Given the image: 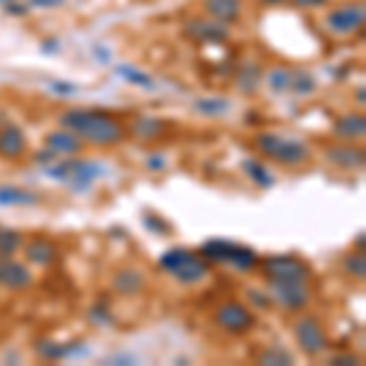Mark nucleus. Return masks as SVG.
<instances>
[{
  "label": "nucleus",
  "instance_id": "1",
  "mask_svg": "<svg viewBox=\"0 0 366 366\" xmlns=\"http://www.w3.org/2000/svg\"><path fill=\"white\" fill-rule=\"evenodd\" d=\"M59 127L71 130L81 142L93 147H115L127 135V127L100 107H69L59 117Z\"/></svg>",
  "mask_w": 366,
  "mask_h": 366
},
{
  "label": "nucleus",
  "instance_id": "2",
  "mask_svg": "<svg viewBox=\"0 0 366 366\" xmlns=\"http://www.w3.org/2000/svg\"><path fill=\"white\" fill-rule=\"evenodd\" d=\"M159 269L166 276H171L178 286L193 288L208 281L213 264L200 251L185 249V247H171V249L159 256Z\"/></svg>",
  "mask_w": 366,
  "mask_h": 366
},
{
  "label": "nucleus",
  "instance_id": "3",
  "mask_svg": "<svg viewBox=\"0 0 366 366\" xmlns=\"http://www.w3.org/2000/svg\"><path fill=\"white\" fill-rule=\"evenodd\" d=\"M256 152L264 159L286 169H301L313 159V147L298 137H286L278 132H259L254 137Z\"/></svg>",
  "mask_w": 366,
  "mask_h": 366
},
{
  "label": "nucleus",
  "instance_id": "4",
  "mask_svg": "<svg viewBox=\"0 0 366 366\" xmlns=\"http://www.w3.org/2000/svg\"><path fill=\"white\" fill-rule=\"evenodd\" d=\"M198 251L210 264H220L225 269L237 271V274H251L259 266V254L249 244H242V242L213 237V240H205Z\"/></svg>",
  "mask_w": 366,
  "mask_h": 366
},
{
  "label": "nucleus",
  "instance_id": "5",
  "mask_svg": "<svg viewBox=\"0 0 366 366\" xmlns=\"http://www.w3.org/2000/svg\"><path fill=\"white\" fill-rule=\"evenodd\" d=\"M44 176L56 183H66L71 193H86L100 176H105V166L100 162L64 157V162H54L44 166Z\"/></svg>",
  "mask_w": 366,
  "mask_h": 366
},
{
  "label": "nucleus",
  "instance_id": "6",
  "mask_svg": "<svg viewBox=\"0 0 366 366\" xmlns=\"http://www.w3.org/2000/svg\"><path fill=\"white\" fill-rule=\"evenodd\" d=\"M366 25V10L364 3H339L325 15V30L332 37H354L364 30Z\"/></svg>",
  "mask_w": 366,
  "mask_h": 366
},
{
  "label": "nucleus",
  "instance_id": "7",
  "mask_svg": "<svg viewBox=\"0 0 366 366\" xmlns=\"http://www.w3.org/2000/svg\"><path fill=\"white\" fill-rule=\"evenodd\" d=\"M256 269L261 271V276L266 281H301V283H311L313 269L306 264L303 259L293 254H278V256H266V259H259V266Z\"/></svg>",
  "mask_w": 366,
  "mask_h": 366
},
{
  "label": "nucleus",
  "instance_id": "8",
  "mask_svg": "<svg viewBox=\"0 0 366 366\" xmlns=\"http://www.w3.org/2000/svg\"><path fill=\"white\" fill-rule=\"evenodd\" d=\"M293 337H296L301 352L306 354V357H311V359L320 357V354H325L329 349L327 332H325L322 322L318 320V318H313V315L298 318L296 325H293Z\"/></svg>",
  "mask_w": 366,
  "mask_h": 366
},
{
  "label": "nucleus",
  "instance_id": "9",
  "mask_svg": "<svg viewBox=\"0 0 366 366\" xmlns=\"http://www.w3.org/2000/svg\"><path fill=\"white\" fill-rule=\"evenodd\" d=\"M266 291H269L274 306L283 308L288 313H303L311 306V286L301 281H266Z\"/></svg>",
  "mask_w": 366,
  "mask_h": 366
},
{
  "label": "nucleus",
  "instance_id": "10",
  "mask_svg": "<svg viewBox=\"0 0 366 366\" xmlns=\"http://www.w3.org/2000/svg\"><path fill=\"white\" fill-rule=\"evenodd\" d=\"M215 325L230 334H247L256 327V315L242 301H228L215 311Z\"/></svg>",
  "mask_w": 366,
  "mask_h": 366
},
{
  "label": "nucleus",
  "instance_id": "11",
  "mask_svg": "<svg viewBox=\"0 0 366 366\" xmlns=\"http://www.w3.org/2000/svg\"><path fill=\"white\" fill-rule=\"evenodd\" d=\"M183 34L193 39L195 44H225L230 39L228 25L215 22V20H200L193 18L183 25Z\"/></svg>",
  "mask_w": 366,
  "mask_h": 366
},
{
  "label": "nucleus",
  "instance_id": "12",
  "mask_svg": "<svg viewBox=\"0 0 366 366\" xmlns=\"http://www.w3.org/2000/svg\"><path fill=\"white\" fill-rule=\"evenodd\" d=\"M34 283V274L30 266L15 261L13 256H0V288L13 293L27 291Z\"/></svg>",
  "mask_w": 366,
  "mask_h": 366
},
{
  "label": "nucleus",
  "instance_id": "13",
  "mask_svg": "<svg viewBox=\"0 0 366 366\" xmlns=\"http://www.w3.org/2000/svg\"><path fill=\"white\" fill-rule=\"evenodd\" d=\"M30 154V142L27 135L20 125L15 122H3L0 125V157L8 162H20Z\"/></svg>",
  "mask_w": 366,
  "mask_h": 366
},
{
  "label": "nucleus",
  "instance_id": "14",
  "mask_svg": "<svg viewBox=\"0 0 366 366\" xmlns=\"http://www.w3.org/2000/svg\"><path fill=\"white\" fill-rule=\"evenodd\" d=\"M325 159L339 171H359V169H364V149L357 147L354 142L325 147Z\"/></svg>",
  "mask_w": 366,
  "mask_h": 366
},
{
  "label": "nucleus",
  "instance_id": "15",
  "mask_svg": "<svg viewBox=\"0 0 366 366\" xmlns=\"http://www.w3.org/2000/svg\"><path fill=\"white\" fill-rule=\"evenodd\" d=\"M37 354L46 362H61V359H79V357H86L91 352L89 349V342L86 339H74V342H37Z\"/></svg>",
  "mask_w": 366,
  "mask_h": 366
},
{
  "label": "nucleus",
  "instance_id": "16",
  "mask_svg": "<svg viewBox=\"0 0 366 366\" xmlns=\"http://www.w3.org/2000/svg\"><path fill=\"white\" fill-rule=\"evenodd\" d=\"M110 286L117 296L135 298L144 291V286H147V276H144L137 266H122V269H117L115 274H112Z\"/></svg>",
  "mask_w": 366,
  "mask_h": 366
},
{
  "label": "nucleus",
  "instance_id": "17",
  "mask_svg": "<svg viewBox=\"0 0 366 366\" xmlns=\"http://www.w3.org/2000/svg\"><path fill=\"white\" fill-rule=\"evenodd\" d=\"M25 259L30 266H37V269H46L56 261V244L46 237H32V240H25L22 244Z\"/></svg>",
  "mask_w": 366,
  "mask_h": 366
},
{
  "label": "nucleus",
  "instance_id": "18",
  "mask_svg": "<svg viewBox=\"0 0 366 366\" xmlns=\"http://www.w3.org/2000/svg\"><path fill=\"white\" fill-rule=\"evenodd\" d=\"M44 147L54 152L56 157H79L84 152V142L74 135L71 130H54L44 137Z\"/></svg>",
  "mask_w": 366,
  "mask_h": 366
},
{
  "label": "nucleus",
  "instance_id": "19",
  "mask_svg": "<svg viewBox=\"0 0 366 366\" xmlns=\"http://www.w3.org/2000/svg\"><path fill=\"white\" fill-rule=\"evenodd\" d=\"M332 135L342 142H362L366 135V117L362 112H347V115H339L332 125Z\"/></svg>",
  "mask_w": 366,
  "mask_h": 366
},
{
  "label": "nucleus",
  "instance_id": "20",
  "mask_svg": "<svg viewBox=\"0 0 366 366\" xmlns=\"http://www.w3.org/2000/svg\"><path fill=\"white\" fill-rule=\"evenodd\" d=\"M203 10L210 20L223 25H235L242 20V0H203Z\"/></svg>",
  "mask_w": 366,
  "mask_h": 366
},
{
  "label": "nucleus",
  "instance_id": "21",
  "mask_svg": "<svg viewBox=\"0 0 366 366\" xmlns=\"http://www.w3.org/2000/svg\"><path fill=\"white\" fill-rule=\"evenodd\" d=\"M39 203V195L22 185H0V208H32Z\"/></svg>",
  "mask_w": 366,
  "mask_h": 366
},
{
  "label": "nucleus",
  "instance_id": "22",
  "mask_svg": "<svg viewBox=\"0 0 366 366\" xmlns=\"http://www.w3.org/2000/svg\"><path fill=\"white\" fill-rule=\"evenodd\" d=\"M242 171H244V176L249 178L256 188H271V185L276 183V176L271 174V169L266 166L264 162H259V159H244V162H242Z\"/></svg>",
  "mask_w": 366,
  "mask_h": 366
},
{
  "label": "nucleus",
  "instance_id": "23",
  "mask_svg": "<svg viewBox=\"0 0 366 366\" xmlns=\"http://www.w3.org/2000/svg\"><path fill=\"white\" fill-rule=\"evenodd\" d=\"M164 122L159 120V117H149V115H144V117H137L135 120V125L130 127L132 130V135H135L137 139H142V142H157L159 137L164 135Z\"/></svg>",
  "mask_w": 366,
  "mask_h": 366
},
{
  "label": "nucleus",
  "instance_id": "24",
  "mask_svg": "<svg viewBox=\"0 0 366 366\" xmlns=\"http://www.w3.org/2000/svg\"><path fill=\"white\" fill-rule=\"evenodd\" d=\"M193 107L195 112L203 117H225L232 110V103L228 98L213 96V98H198V100L193 103Z\"/></svg>",
  "mask_w": 366,
  "mask_h": 366
},
{
  "label": "nucleus",
  "instance_id": "25",
  "mask_svg": "<svg viewBox=\"0 0 366 366\" xmlns=\"http://www.w3.org/2000/svg\"><path fill=\"white\" fill-rule=\"evenodd\" d=\"M117 79H122L130 86H137V89H142V91H154V86H157V81H154L147 71L137 69V66H130V64L117 66Z\"/></svg>",
  "mask_w": 366,
  "mask_h": 366
},
{
  "label": "nucleus",
  "instance_id": "26",
  "mask_svg": "<svg viewBox=\"0 0 366 366\" xmlns=\"http://www.w3.org/2000/svg\"><path fill=\"white\" fill-rule=\"evenodd\" d=\"M318 91V79L311 74L308 69H293V79H291V89L288 93L298 98H308Z\"/></svg>",
  "mask_w": 366,
  "mask_h": 366
},
{
  "label": "nucleus",
  "instance_id": "27",
  "mask_svg": "<svg viewBox=\"0 0 366 366\" xmlns=\"http://www.w3.org/2000/svg\"><path fill=\"white\" fill-rule=\"evenodd\" d=\"M25 235L8 225H0V256H15L22 251Z\"/></svg>",
  "mask_w": 366,
  "mask_h": 366
},
{
  "label": "nucleus",
  "instance_id": "28",
  "mask_svg": "<svg viewBox=\"0 0 366 366\" xmlns=\"http://www.w3.org/2000/svg\"><path fill=\"white\" fill-rule=\"evenodd\" d=\"M261 84V69L256 64H244L237 69V86H240L242 93H247V96H251V93H256Z\"/></svg>",
  "mask_w": 366,
  "mask_h": 366
},
{
  "label": "nucleus",
  "instance_id": "29",
  "mask_svg": "<svg viewBox=\"0 0 366 366\" xmlns=\"http://www.w3.org/2000/svg\"><path fill=\"white\" fill-rule=\"evenodd\" d=\"M342 271L354 281H364L366 276V261H364V251H352L342 259Z\"/></svg>",
  "mask_w": 366,
  "mask_h": 366
},
{
  "label": "nucleus",
  "instance_id": "30",
  "mask_svg": "<svg viewBox=\"0 0 366 366\" xmlns=\"http://www.w3.org/2000/svg\"><path fill=\"white\" fill-rule=\"evenodd\" d=\"M291 79H293V69H286V66H276V69L269 71V79H266V84H269V89L274 93H288V89H291Z\"/></svg>",
  "mask_w": 366,
  "mask_h": 366
},
{
  "label": "nucleus",
  "instance_id": "31",
  "mask_svg": "<svg viewBox=\"0 0 366 366\" xmlns=\"http://www.w3.org/2000/svg\"><path fill=\"white\" fill-rule=\"evenodd\" d=\"M142 225L152 232V235H159V237H169L174 232L171 225H169L159 213H144L142 215Z\"/></svg>",
  "mask_w": 366,
  "mask_h": 366
},
{
  "label": "nucleus",
  "instance_id": "32",
  "mask_svg": "<svg viewBox=\"0 0 366 366\" xmlns=\"http://www.w3.org/2000/svg\"><path fill=\"white\" fill-rule=\"evenodd\" d=\"M89 318L93 325H98V327H110V325L115 322V315H112L107 303H96V306H91Z\"/></svg>",
  "mask_w": 366,
  "mask_h": 366
},
{
  "label": "nucleus",
  "instance_id": "33",
  "mask_svg": "<svg viewBox=\"0 0 366 366\" xmlns=\"http://www.w3.org/2000/svg\"><path fill=\"white\" fill-rule=\"evenodd\" d=\"M256 362L259 364H266V366H274V364H293V357L286 352V349H278V347H271L266 349V352H261L259 357H256Z\"/></svg>",
  "mask_w": 366,
  "mask_h": 366
},
{
  "label": "nucleus",
  "instance_id": "34",
  "mask_svg": "<svg viewBox=\"0 0 366 366\" xmlns=\"http://www.w3.org/2000/svg\"><path fill=\"white\" fill-rule=\"evenodd\" d=\"M247 298H249V306H254L256 311H271L274 308V301H271L269 291H256V288H249L247 291Z\"/></svg>",
  "mask_w": 366,
  "mask_h": 366
},
{
  "label": "nucleus",
  "instance_id": "35",
  "mask_svg": "<svg viewBox=\"0 0 366 366\" xmlns=\"http://www.w3.org/2000/svg\"><path fill=\"white\" fill-rule=\"evenodd\" d=\"M3 13L10 18H22V15H30V5H22L20 0H10V3H3Z\"/></svg>",
  "mask_w": 366,
  "mask_h": 366
},
{
  "label": "nucleus",
  "instance_id": "36",
  "mask_svg": "<svg viewBox=\"0 0 366 366\" xmlns=\"http://www.w3.org/2000/svg\"><path fill=\"white\" fill-rule=\"evenodd\" d=\"M291 3L301 10H322L329 5V0H291Z\"/></svg>",
  "mask_w": 366,
  "mask_h": 366
},
{
  "label": "nucleus",
  "instance_id": "37",
  "mask_svg": "<svg viewBox=\"0 0 366 366\" xmlns=\"http://www.w3.org/2000/svg\"><path fill=\"white\" fill-rule=\"evenodd\" d=\"M329 364H339V366H359V364H362V359H359L357 354H334V357L329 359Z\"/></svg>",
  "mask_w": 366,
  "mask_h": 366
},
{
  "label": "nucleus",
  "instance_id": "38",
  "mask_svg": "<svg viewBox=\"0 0 366 366\" xmlns=\"http://www.w3.org/2000/svg\"><path fill=\"white\" fill-rule=\"evenodd\" d=\"M51 91L56 93V96H74L76 91V86L74 84H64V81H54V84H51Z\"/></svg>",
  "mask_w": 366,
  "mask_h": 366
},
{
  "label": "nucleus",
  "instance_id": "39",
  "mask_svg": "<svg viewBox=\"0 0 366 366\" xmlns=\"http://www.w3.org/2000/svg\"><path fill=\"white\" fill-rule=\"evenodd\" d=\"M147 169L149 171H164V169H166V159H164L162 154H152V157L147 159Z\"/></svg>",
  "mask_w": 366,
  "mask_h": 366
},
{
  "label": "nucleus",
  "instance_id": "40",
  "mask_svg": "<svg viewBox=\"0 0 366 366\" xmlns=\"http://www.w3.org/2000/svg\"><path fill=\"white\" fill-rule=\"evenodd\" d=\"M56 159H59V157H56L54 152H49V149H39V152L34 154V162H37V164H44V166H49V164H54Z\"/></svg>",
  "mask_w": 366,
  "mask_h": 366
},
{
  "label": "nucleus",
  "instance_id": "41",
  "mask_svg": "<svg viewBox=\"0 0 366 366\" xmlns=\"http://www.w3.org/2000/svg\"><path fill=\"white\" fill-rule=\"evenodd\" d=\"M66 0H30V8H44V10H51V8H61Z\"/></svg>",
  "mask_w": 366,
  "mask_h": 366
},
{
  "label": "nucleus",
  "instance_id": "42",
  "mask_svg": "<svg viewBox=\"0 0 366 366\" xmlns=\"http://www.w3.org/2000/svg\"><path fill=\"white\" fill-rule=\"evenodd\" d=\"M42 51L44 54H56L59 51V39H46V42H42Z\"/></svg>",
  "mask_w": 366,
  "mask_h": 366
},
{
  "label": "nucleus",
  "instance_id": "43",
  "mask_svg": "<svg viewBox=\"0 0 366 366\" xmlns=\"http://www.w3.org/2000/svg\"><path fill=\"white\" fill-rule=\"evenodd\" d=\"M354 100H359V107H364L366 98H364V86H359L357 91H354Z\"/></svg>",
  "mask_w": 366,
  "mask_h": 366
},
{
  "label": "nucleus",
  "instance_id": "44",
  "mask_svg": "<svg viewBox=\"0 0 366 366\" xmlns=\"http://www.w3.org/2000/svg\"><path fill=\"white\" fill-rule=\"evenodd\" d=\"M259 3H264V5H283V3H288V0H259Z\"/></svg>",
  "mask_w": 366,
  "mask_h": 366
},
{
  "label": "nucleus",
  "instance_id": "45",
  "mask_svg": "<svg viewBox=\"0 0 366 366\" xmlns=\"http://www.w3.org/2000/svg\"><path fill=\"white\" fill-rule=\"evenodd\" d=\"M0 3H10V0H0Z\"/></svg>",
  "mask_w": 366,
  "mask_h": 366
}]
</instances>
